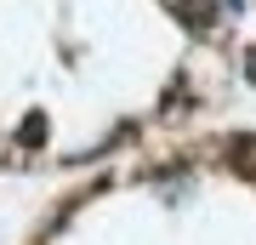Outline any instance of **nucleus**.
Returning <instances> with one entry per match:
<instances>
[{
  "label": "nucleus",
  "instance_id": "nucleus-1",
  "mask_svg": "<svg viewBox=\"0 0 256 245\" xmlns=\"http://www.w3.org/2000/svg\"><path fill=\"white\" fill-rule=\"evenodd\" d=\"M176 18H182V29H194V35H210L222 18V0H176Z\"/></svg>",
  "mask_w": 256,
  "mask_h": 245
},
{
  "label": "nucleus",
  "instance_id": "nucleus-4",
  "mask_svg": "<svg viewBox=\"0 0 256 245\" xmlns=\"http://www.w3.org/2000/svg\"><path fill=\"white\" fill-rule=\"evenodd\" d=\"M245 74H250V86H256V46H245Z\"/></svg>",
  "mask_w": 256,
  "mask_h": 245
},
{
  "label": "nucleus",
  "instance_id": "nucleus-3",
  "mask_svg": "<svg viewBox=\"0 0 256 245\" xmlns=\"http://www.w3.org/2000/svg\"><path fill=\"white\" fill-rule=\"evenodd\" d=\"M18 143H23V148H40V143H46V114H28L23 131H18Z\"/></svg>",
  "mask_w": 256,
  "mask_h": 245
},
{
  "label": "nucleus",
  "instance_id": "nucleus-2",
  "mask_svg": "<svg viewBox=\"0 0 256 245\" xmlns=\"http://www.w3.org/2000/svg\"><path fill=\"white\" fill-rule=\"evenodd\" d=\"M222 154H228V165H234L239 177H256V137H250V131H234Z\"/></svg>",
  "mask_w": 256,
  "mask_h": 245
}]
</instances>
